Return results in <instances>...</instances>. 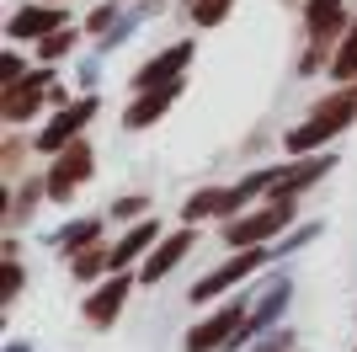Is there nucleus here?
I'll return each mask as SVG.
<instances>
[{
	"label": "nucleus",
	"mask_w": 357,
	"mask_h": 352,
	"mask_svg": "<svg viewBox=\"0 0 357 352\" xmlns=\"http://www.w3.org/2000/svg\"><path fill=\"white\" fill-rule=\"evenodd\" d=\"M64 22V11H43V6H27L22 16H11V38H43Z\"/></svg>",
	"instance_id": "9"
},
{
	"label": "nucleus",
	"mask_w": 357,
	"mask_h": 352,
	"mask_svg": "<svg viewBox=\"0 0 357 352\" xmlns=\"http://www.w3.org/2000/svg\"><path fill=\"white\" fill-rule=\"evenodd\" d=\"M256 267H261V251H240V256H235L229 267H219L213 278H203V283H197V288H192V299H213V293H224L229 283H240L245 272H256Z\"/></svg>",
	"instance_id": "5"
},
{
	"label": "nucleus",
	"mask_w": 357,
	"mask_h": 352,
	"mask_svg": "<svg viewBox=\"0 0 357 352\" xmlns=\"http://www.w3.org/2000/svg\"><path fill=\"white\" fill-rule=\"evenodd\" d=\"M0 80H6V91L22 86V59H6V64H0Z\"/></svg>",
	"instance_id": "21"
},
{
	"label": "nucleus",
	"mask_w": 357,
	"mask_h": 352,
	"mask_svg": "<svg viewBox=\"0 0 357 352\" xmlns=\"http://www.w3.org/2000/svg\"><path fill=\"white\" fill-rule=\"evenodd\" d=\"M123 299H128V283L118 278V283H107V288H102V293H96V299L86 305V315H91L96 325H107L112 315H118V305H123Z\"/></svg>",
	"instance_id": "13"
},
{
	"label": "nucleus",
	"mask_w": 357,
	"mask_h": 352,
	"mask_svg": "<svg viewBox=\"0 0 357 352\" xmlns=\"http://www.w3.org/2000/svg\"><path fill=\"white\" fill-rule=\"evenodd\" d=\"M331 70H336V75H357V22H352V32L342 38V54L331 59Z\"/></svg>",
	"instance_id": "17"
},
{
	"label": "nucleus",
	"mask_w": 357,
	"mask_h": 352,
	"mask_svg": "<svg viewBox=\"0 0 357 352\" xmlns=\"http://www.w3.org/2000/svg\"><path fill=\"white\" fill-rule=\"evenodd\" d=\"M283 219H288V203L261 208V214H251V219L229 224V240H235V246H256V240H272V235L283 230Z\"/></svg>",
	"instance_id": "3"
},
{
	"label": "nucleus",
	"mask_w": 357,
	"mask_h": 352,
	"mask_svg": "<svg viewBox=\"0 0 357 352\" xmlns=\"http://www.w3.org/2000/svg\"><path fill=\"white\" fill-rule=\"evenodd\" d=\"M352 117H357V91H342L336 102H326L310 123H298V129L288 133V149H294V155H310V149H320L336 129H347Z\"/></svg>",
	"instance_id": "1"
},
{
	"label": "nucleus",
	"mask_w": 357,
	"mask_h": 352,
	"mask_svg": "<svg viewBox=\"0 0 357 352\" xmlns=\"http://www.w3.org/2000/svg\"><path fill=\"white\" fill-rule=\"evenodd\" d=\"M181 91H176V80H171V86H155V91H144V102H134L128 107V129H144V123H155V117L165 112V107L176 102Z\"/></svg>",
	"instance_id": "8"
},
{
	"label": "nucleus",
	"mask_w": 357,
	"mask_h": 352,
	"mask_svg": "<svg viewBox=\"0 0 357 352\" xmlns=\"http://www.w3.org/2000/svg\"><path fill=\"white\" fill-rule=\"evenodd\" d=\"M64 48H70V32H54V38H43V48H38V54H43V59H59Z\"/></svg>",
	"instance_id": "19"
},
{
	"label": "nucleus",
	"mask_w": 357,
	"mask_h": 352,
	"mask_svg": "<svg viewBox=\"0 0 357 352\" xmlns=\"http://www.w3.org/2000/svg\"><path fill=\"white\" fill-rule=\"evenodd\" d=\"M91 272H102V256H96V251L75 256V278H91Z\"/></svg>",
	"instance_id": "20"
},
{
	"label": "nucleus",
	"mask_w": 357,
	"mask_h": 352,
	"mask_svg": "<svg viewBox=\"0 0 357 352\" xmlns=\"http://www.w3.org/2000/svg\"><path fill=\"white\" fill-rule=\"evenodd\" d=\"M187 246H192V235H176V240H165V246L155 251V256H149L144 278H149V283H155V278H165V272H171V267H176L181 256H187Z\"/></svg>",
	"instance_id": "12"
},
{
	"label": "nucleus",
	"mask_w": 357,
	"mask_h": 352,
	"mask_svg": "<svg viewBox=\"0 0 357 352\" xmlns=\"http://www.w3.org/2000/svg\"><path fill=\"white\" fill-rule=\"evenodd\" d=\"M149 240H155V224H139V230L128 235V240H123V246L112 251V256H107V262H112V267H128V262H134V256H139V251L149 246Z\"/></svg>",
	"instance_id": "14"
},
{
	"label": "nucleus",
	"mask_w": 357,
	"mask_h": 352,
	"mask_svg": "<svg viewBox=\"0 0 357 352\" xmlns=\"http://www.w3.org/2000/svg\"><path fill=\"white\" fill-rule=\"evenodd\" d=\"M219 208H235L229 192H197L192 203H187V219H203V214H219Z\"/></svg>",
	"instance_id": "16"
},
{
	"label": "nucleus",
	"mask_w": 357,
	"mask_h": 352,
	"mask_svg": "<svg viewBox=\"0 0 357 352\" xmlns=\"http://www.w3.org/2000/svg\"><path fill=\"white\" fill-rule=\"evenodd\" d=\"M91 171V149L86 145H75V149H64L59 155V166L48 171V198H70L75 192V182Z\"/></svg>",
	"instance_id": "4"
},
{
	"label": "nucleus",
	"mask_w": 357,
	"mask_h": 352,
	"mask_svg": "<svg viewBox=\"0 0 357 352\" xmlns=\"http://www.w3.org/2000/svg\"><path fill=\"white\" fill-rule=\"evenodd\" d=\"M38 96H48V75H32L27 86H11V102H6V117H27L32 107H38Z\"/></svg>",
	"instance_id": "11"
},
{
	"label": "nucleus",
	"mask_w": 357,
	"mask_h": 352,
	"mask_svg": "<svg viewBox=\"0 0 357 352\" xmlns=\"http://www.w3.org/2000/svg\"><path fill=\"white\" fill-rule=\"evenodd\" d=\"M187 59H192V48H187V43L165 48V54L155 59V64H144V70H139V86H144V91H155V86H160V80H176Z\"/></svg>",
	"instance_id": "7"
},
{
	"label": "nucleus",
	"mask_w": 357,
	"mask_h": 352,
	"mask_svg": "<svg viewBox=\"0 0 357 352\" xmlns=\"http://www.w3.org/2000/svg\"><path fill=\"white\" fill-rule=\"evenodd\" d=\"M331 161H304V166H294V171H283V176H272V187L278 192H294V187H310V176H320Z\"/></svg>",
	"instance_id": "15"
},
{
	"label": "nucleus",
	"mask_w": 357,
	"mask_h": 352,
	"mask_svg": "<svg viewBox=\"0 0 357 352\" xmlns=\"http://www.w3.org/2000/svg\"><path fill=\"white\" fill-rule=\"evenodd\" d=\"M240 309H245V305H229V309H219L213 321H203L192 337H187V352H213V347H219V342L240 325Z\"/></svg>",
	"instance_id": "6"
},
{
	"label": "nucleus",
	"mask_w": 357,
	"mask_h": 352,
	"mask_svg": "<svg viewBox=\"0 0 357 352\" xmlns=\"http://www.w3.org/2000/svg\"><path fill=\"white\" fill-rule=\"evenodd\" d=\"M224 6H229V0H197V22H203V27H208V22H219Z\"/></svg>",
	"instance_id": "18"
},
{
	"label": "nucleus",
	"mask_w": 357,
	"mask_h": 352,
	"mask_svg": "<svg viewBox=\"0 0 357 352\" xmlns=\"http://www.w3.org/2000/svg\"><path fill=\"white\" fill-rule=\"evenodd\" d=\"M342 11H347L342 0H310V6H304V22H310V32L320 38V43H326L331 32L342 27Z\"/></svg>",
	"instance_id": "10"
},
{
	"label": "nucleus",
	"mask_w": 357,
	"mask_h": 352,
	"mask_svg": "<svg viewBox=\"0 0 357 352\" xmlns=\"http://www.w3.org/2000/svg\"><path fill=\"white\" fill-rule=\"evenodd\" d=\"M91 117H96V102H91V96H86V102H75V107H64V112L43 129L38 149H64V145H70V133H75V129H86Z\"/></svg>",
	"instance_id": "2"
}]
</instances>
